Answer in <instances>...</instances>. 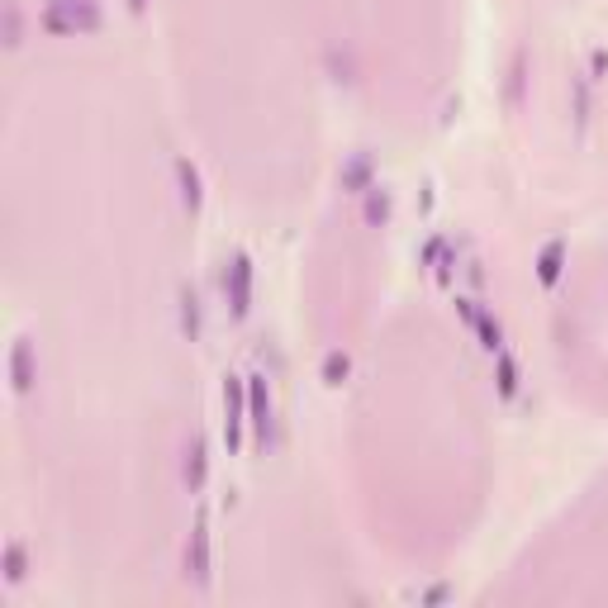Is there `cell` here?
<instances>
[{"label": "cell", "instance_id": "cell-1", "mask_svg": "<svg viewBox=\"0 0 608 608\" xmlns=\"http://www.w3.org/2000/svg\"><path fill=\"white\" fill-rule=\"evenodd\" d=\"M95 24H100L95 0H48L44 5V29L52 34H76V29H95Z\"/></svg>", "mask_w": 608, "mask_h": 608}, {"label": "cell", "instance_id": "cell-2", "mask_svg": "<svg viewBox=\"0 0 608 608\" xmlns=\"http://www.w3.org/2000/svg\"><path fill=\"white\" fill-rule=\"evenodd\" d=\"M243 423H247V376H224V447H243Z\"/></svg>", "mask_w": 608, "mask_h": 608}, {"label": "cell", "instance_id": "cell-3", "mask_svg": "<svg viewBox=\"0 0 608 608\" xmlns=\"http://www.w3.org/2000/svg\"><path fill=\"white\" fill-rule=\"evenodd\" d=\"M224 295H228L233 319H247V314H252V257L247 252H233L228 271H224Z\"/></svg>", "mask_w": 608, "mask_h": 608}, {"label": "cell", "instance_id": "cell-4", "mask_svg": "<svg viewBox=\"0 0 608 608\" xmlns=\"http://www.w3.org/2000/svg\"><path fill=\"white\" fill-rule=\"evenodd\" d=\"M247 423H252V442L267 447L271 442V390H267V376H247Z\"/></svg>", "mask_w": 608, "mask_h": 608}, {"label": "cell", "instance_id": "cell-5", "mask_svg": "<svg viewBox=\"0 0 608 608\" xmlns=\"http://www.w3.org/2000/svg\"><path fill=\"white\" fill-rule=\"evenodd\" d=\"M186 575L196 585H210V514L204 508H200L196 532H190V547H186Z\"/></svg>", "mask_w": 608, "mask_h": 608}, {"label": "cell", "instance_id": "cell-6", "mask_svg": "<svg viewBox=\"0 0 608 608\" xmlns=\"http://www.w3.org/2000/svg\"><path fill=\"white\" fill-rule=\"evenodd\" d=\"M371 186H376V181H371V152H352L348 167H342V190H352V196H366Z\"/></svg>", "mask_w": 608, "mask_h": 608}, {"label": "cell", "instance_id": "cell-7", "mask_svg": "<svg viewBox=\"0 0 608 608\" xmlns=\"http://www.w3.org/2000/svg\"><path fill=\"white\" fill-rule=\"evenodd\" d=\"M362 219H366V228H385V224H390V190H385L380 181L362 196Z\"/></svg>", "mask_w": 608, "mask_h": 608}, {"label": "cell", "instance_id": "cell-8", "mask_svg": "<svg viewBox=\"0 0 608 608\" xmlns=\"http://www.w3.org/2000/svg\"><path fill=\"white\" fill-rule=\"evenodd\" d=\"M172 172H176V186H181V204H186V210H200L204 190H200V172L190 167V157H176Z\"/></svg>", "mask_w": 608, "mask_h": 608}, {"label": "cell", "instance_id": "cell-9", "mask_svg": "<svg viewBox=\"0 0 608 608\" xmlns=\"http://www.w3.org/2000/svg\"><path fill=\"white\" fill-rule=\"evenodd\" d=\"M561 267H565V238H551L542 247V257H537V281L551 290V285L561 281Z\"/></svg>", "mask_w": 608, "mask_h": 608}, {"label": "cell", "instance_id": "cell-10", "mask_svg": "<svg viewBox=\"0 0 608 608\" xmlns=\"http://www.w3.org/2000/svg\"><path fill=\"white\" fill-rule=\"evenodd\" d=\"M204 480H210V456H204V437H196L186 447V485H190V494H200Z\"/></svg>", "mask_w": 608, "mask_h": 608}, {"label": "cell", "instance_id": "cell-11", "mask_svg": "<svg viewBox=\"0 0 608 608\" xmlns=\"http://www.w3.org/2000/svg\"><path fill=\"white\" fill-rule=\"evenodd\" d=\"M494 380H500V399H518V366L504 348L494 352Z\"/></svg>", "mask_w": 608, "mask_h": 608}, {"label": "cell", "instance_id": "cell-12", "mask_svg": "<svg viewBox=\"0 0 608 608\" xmlns=\"http://www.w3.org/2000/svg\"><path fill=\"white\" fill-rule=\"evenodd\" d=\"M348 371H352L348 352H328L324 356V385H342V380H348Z\"/></svg>", "mask_w": 608, "mask_h": 608}, {"label": "cell", "instance_id": "cell-13", "mask_svg": "<svg viewBox=\"0 0 608 608\" xmlns=\"http://www.w3.org/2000/svg\"><path fill=\"white\" fill-rule=\"evenodd\" d=\"M181 304H186V333L200 338V300H196V290H186Z\"/></svg>", "mask_w": 608, "mask_h": 608}, {"label": "cell", "instance_id": "cell-14", "mask_svg": "<svg viewBox=\"0 0 608 608\" xmlns=\"http://www.w3.org/2000/svg\"><path fill=\"white\" fill-rule=\"evenodd\" d=\"M5 565H10V580H20V575H24V551L10 547V551H5Z\"/></svg>", "mask_w": 608, "mask_h": 608}, {"label": "cell", "instance_id": "cell-15", "mask_svg": "<svg viewBox=\"0 0 608 608\" xmlns=\"http://www.w3.org/2000/svg\"><path fill=\"white\" fill-rule=\"evenodd\" d=\"M129 5H133V10H143V5H148V0H129Z\"/></svg>", "mask_w": 608, "mask_h": 608}]
</instances>
